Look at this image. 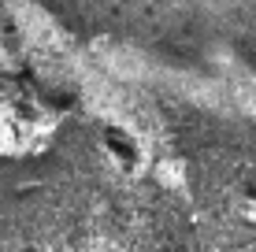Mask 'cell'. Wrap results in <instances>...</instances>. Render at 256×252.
I'll use <instances>...</instances> for the list:
<instances>
[{"instance_id": "7a4b0ae2", "label": "cell", "mask_w": 256, "mask_h": 252, "mask_svg": "<svg viewBox=\"0 0 256 252\" xmlns=\"http://www.w3.org/2000/svg\"><path fill=\"white\" fill-rule=\"evenodd\" d=\"M96 149H100L104 160L116 171H122V175H134L141 163H145V145H141V137L122 123H104L100 137H96Z\"/></svg>"}, {"instance_id": "6da1fadb", "label": "cell", "mask_w": 256, "mask_h": 252, "mask_svg": "<svg viewBox=\"0 0 256 252\" xmlns=\"http://www.w3.org/2000/svg\"><path fill=\"white\" fill-rule=\"evenodd\" d=\"M74 104L60 85L26 71L0 74V163H34L70 126Z\"/></svg>"}]
</instances>
